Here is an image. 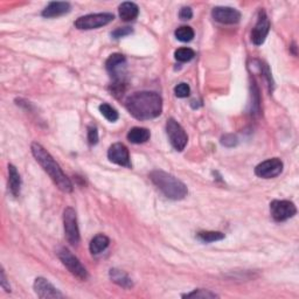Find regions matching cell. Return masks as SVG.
<instances>
[{
  "label": "cell",
  "mask_w": 299,
  "mask_h": 299,
  "mask_svg": "<svg viewBox=\"0 0 299 299\" xmlns=\"http://www.w3.org/2000/svg\"><path fill=\"white\" fill-rule=\"evenodd\" d=\"M221 144L225 147H234L238 144V139L234 134H225L221 138Z\"/></svg>",
  "instance_id": "27"
},
{
  "label": "cell",
  "mask_w": 299,
  "mask_h": 299,
  "mask_svg": "<svg viewBox=\"0 0 299 299\" xmlns=\"http://www.w3.org/2000/svg\"><path fill=\"white\" fill-rule=\"evenodd\" d=\"M212 16L217 23L225 25H234L241 20V13H240L236 8L225 6L214 7L212 11Z\"/></svg>",
  "instance_id": "12"
},
{
  "label": "cell",
  "mask_w": 299,
  "mask_h": 299,
  "mask_svg": "<svg viewBox=\"0 0 299 299\" xmlns=\"http://www.w3.org/2000/svg\"><path fill=\"white\" fill-rule=\"evenodd\" d=\"M0 284H2V288L5 290L6 292H11V286L7 283L5 271H4L3 268H2V270H0Z\"/></svg>",
  "instance_id": "31"
},
{
  "label": "cell",
  "mask_w": 299,
  "mask_h": 299,
  "mask_svg": "<svg viewBox=\"0 0 299 299\" xmlns=\"http://www.w3.org/2000/svg\"><path fill=\"white\" fill-rule=\"evenodd\" d=\"M32 154L35 160L39 163V165L44 168V171L49 175V178L53 180V183L56 185V187L63 193L73 192V184L69 180L68 176L63 173L62 168L55 162L50 153L44 146L39 143H33L31 145Z\"/></svg>",
  "instance_id": "2"
},
{
  "label": "cell",
  "mask_w": 299,
  "mask_h": 299,
  "mask_svg": "<svg viewBox=\"0 0 299 299\" xmlns=\"http://www.w3.org/2000/svg\"><path fill=\"white\" fill-rule=\"evenodd\" d=\"M108 158L111 163L116 165L123 166L126 168H131V159H130V153L128 147L122 143H116L112 144L108 150Z\"/></svg>",
  "instance_id": "11"
},
{
  "label": "cell",
  "mask_w": 299,
  "mask_h": 299,
  "mask_svg": "<svg viewBox=\"0 0 299 299\" xmlns=\"http://www.w3.org/2000/svg\"><path fill=\"white\" fill-rule=\"evenodd\" d=\"M126 65V58L123 54L115 53L109 56V58L105 62V68L109 71V74L115 78V81H123V68Z\"/></svg>",
  "instance_id": "14"
},
{
  "label": "cell",
  "mask_w": 299,
  "mask_h": 299,
  "mask_svg": "<svg viewBox=\"0 0 299 299\" xmlns=\"http://www.w3.org/2000/svg\"><path fill=\"white\" fill-rule=\"evenodd\" d=\"M197 238L204 243H212L216 241H221L225 238V234L221 231H199L196 234Z\"/></svg>",
  "instance_id": "21"
},
{
  "label": "cell",
  "mask_w": 299,
  "mask_h": 299,
  "mask_svg": "<svg viewBox=\"0 0 299 299\" xmlns=\"http://www.w3.org/2000/svg\"><path fill=\"white\" fill-rule=\"evenodd\" d=\"M174 35L176 39L181 42H189L193 40V37H194V31H193V28L189 26H181L175 29Z\"/></svg>",
  "instance_id": "23"
},
{
  "label": "cell",
  "mask_w": 299,
  "mask_h": 299,
  "mask_svg": "<svg viewBox=\"0 0 299 299\" xmlns=\"http://www.w3.org/2000/svg\"><path fill=\"white\" fill-rule=\"evenodd\" d=\"M179 18L181 20L186 21V20H191L193 18V11L191 7H183L179 12Z\"/></svg>",
  "instance_id": "30"
},
{
  "label": "cell",
  "mask_w": 299,
  "mask_h": 299,
  "mask_svg": "<svg viewBox=\"0 0 299 299\" xmlns=\"http://www.w3.org/2000/svg\"><path fill=\"white\" fill-rule=\"evenodd\" d=\"M119 16L122 20L124 21H132L134 20L139 14V8L134 3L131 2H125L122 3L118 7Z\"/></svg>",
  "instance_id": "17"
},
{
  "label": "cell",
  "mask_w": 299,
  "mask_h": 299,
  "mask_svg": "<svg viewBox=\"0 0 299 299\" xmlns=\"http://www.w3.org/2000/svg\"><path fill=\"white\" fill-rule=\"evenodd\" d=\"M109 276H110V280L113 282V283L121 286V288L130 289L133 286V282L131 278H130L128 273L119 270V269H110V271H109Z\"/></svg>",
  "instance_id": "16"
},
{
  "label": "cell",
  "mask_w": 299,
  "mask_h": 299,
  "mask_svg": "<svg viewBox=\"0 0 299 299\" xmlns=\"http://www.w3.org/2000/svg\"><path fill=\"white\" fill-rule=\"evenodd\" d=\"M110 244V240L108 236H105L103 234H98L91 240L89 244V249L92 255H98L101 252L104 251Z\"/></svg>",
  "instance_id": "20"
},
{
  "label": "cell",
  "mask_w": 299,
  "mask_h": 299,
  "mask_svg": "<svg viewBox=\"0 0 299 299\" xmlns=\"http://www.w3.org/2000/svg\"><path fill=\"white\" fill-rule=\"evenodd\" d=\"M270 213L273 220L284 222L296 215L297 208L293 202L289 200H273L270 204Z\"/></svg>",
  "instance_id": "8"
},
{
  "label": "cell",
  "mask_w": 299,
  "mask_h": 299,
  "mask_svg": "<svg viewBox=\"0 0 299 299\" xmlns=\"http://www.w3.org/2000/svg\"><path fill=\"white\" fill-rule=\"evenodd\" d=\"M194 56H195L194 50L191 48H186V47L176 49L174 53L175 60L179 62H188V61H191Z\"/></svg>",
  "instance_id": "24"
},
{
  "label": "cell",
  "mask_w": 299,
  "mask_h": 299,
  "mask_svg": "<svg viewBox=\"0 0 299 299\" xmlns=\"http://www.w3.org/2000/svg\"><path fill=\"white\" fill-rule=\"evenodd\" d=\"M133 31L131 27H122V28H117L116 31H113L111 33V36L113 39H121V37H124L126 35H130Z\"/></svg>",
  "instance_id": "29"
},
{
  "label": "cell",
  "mask_w": 299,
  "mask_h": 299,
  "mask_svg": "<svg viewBox=\"0 0 299 299\" xmlns=\"http://www.w3.org/2000/svg\"><path fill=\"white\" fill-rule=\"evenodd\" d=\"M70 11V4L66 2H52L42 11L41 15L45 18H57Z\"/></svg>",
  "instance_id": "15"
},
{
  "label": "cell",
  "mask_w": 299,
  "mask_h": 299,
  "mask_svg": "<svg viewBox=\"0 0 299 299\" xmlns=\"http://www.w3.org/2000/svg\"><path fill=\"white\" fill-rule=\"evenodd\" d=\"M283 162L278 158H271L258 164L255 167V174L263 179H272L283 172Z\"/></svg>",
  "instance_id": "9"
},
{
  "label": "cell",
  "mask_w": 299,
  "mask_h": 299,
  "mask_svg": "<svg viewBox=\"0 0 299 299\" xmlns=\"http://www.w3.org/2000/svg\"><path fill=\"white\" fill-rule=\"evenodd\" d=\"M270 31V21L263 8L260 10L258 16H257V23H256L254 29L251 32V41L255 46H261L264 44L265 39Z\"/></svg>",
  "instance_id": "10"
},
{
  "label": "cell",
  "mask_w": 299,
  "mask_h": 299,
  "mask_svg": "<svg viewBox=\"0 0 299 299\" xmlns=\"http://www.w3.org/2000/svg\"><path fill=\"white\" fill-rule=\"evenodd\" d=\"M88 142L90 145H96L98 143V131L96 126L88 128Z\"/></svg>",
  "instance_id": "28"
},
{
  "label": "cell",
  "mask_w": 299,
  "mask_h": 299,
  "mask_svg": "<svg viewBox=\"0 0 299 299\" xmlns=\"http://www.w3.org/2000/svg\"><path fill=\"white\" fill-rule=\"evenodd\" d=\"M8 187L14 196H19L21 189V178L16 167L13 165H8Z\"/></svg>",
  "instance_id": "18"
},
{
  "label": "cell",
  "mask_w": 299,
  "mask_h": 299,
  "mask_svg": "<svg viewBox=\"0 0 299 299\" xmlns=\"http://www.w3.org/2000/svg\"><path fill=\"white\" fill-rule=\"evenodd\" d=\"M128 141L132 144H144L147 141H150L151 133L145 128H132L128 132Z\"/></svg>",
  "instance_id": "19"
},
{
  "label": "cell",
  "mask_w": 299,
  "mask_h": 299,
  "mask_svg": "<svg viewBox=\"0 0 299 299\" xmlns=\"http://www.w3.org/2000/svg\"><path fill=\"white\" fill-rule=\"evenodd\" d=\"M34 291L39 298H63V293L60 292L48 280L44 278V277H37L34 281Z\"/></svg>",
  "instance_id": "13"
},
{
  "label": "cell",
  "mask_w": 299,
  "mask_h": 299,
  "mask_svg": "<svg viewBox=\"0 0 299 299\" xmlns=\"http://www.w3.org/2000/svg\"><path fill=\"white\" fill-rule=\"evenodd\" d=\"M115 19V15L112 13H95L88 14L79 18L75 21V27L79 31H90V29H96L103 26H107L111 21Z\"/></svg>",
  "instance_id": "5"
},
{
  "label": "cell",
  "mask_w": 299,
  "mask_h": 299,
  "mask_svg": "<svg viewBox=\"0 0 299 299\" xmlns=\"http://www.w3.org/2000/svg\"><path fill=\"white\" fill-rule=\"evenodd\" d=\"M216 293L210 291V290L205 289H196L194 291L183 294V298H201V299H209V298H217Z\"/></svg>",
  "instance_id": "25"
},
{
  "label": "cell",
  "mask_w": 299,
  "mask_h": 299,
  "mask_svg": "<svg viewBox=\"0 0 299 299\" xmlns=\"http://www.w3.org/2000/svg\"><path fill=\"white\" fill-rule=\"evenodd\" d=\"M58 260L61 261L62 264L68 269V271L71 273V275L76 277L79 281H87L88 277H89V273H88L87 269L83 267L82 263L79 262V260L76 257V256L73 255L69 249L67 248H60L56 251Z\"/></svg>",
  "instance_id": "4"
},
{
  "label": "cell",
  "mask_w": 299,
  "mask_h": 299,
  "mask_svg": "<svg viewBox=\"0 0 299 299\" xmlns=\"http://www.w3.org/2000/svg\"><path fill=\"white\" fill-rule=\"evenodd\" d=\"M99 112L102 113V116L104 117L105 119L111 122V123H113V122H116L117 119L119 118V115H118V112H117L116 109L112 108L111 105L108 104V103H102L99 105Z\"/></svg>",
  "instance_id": "22"
},
{
  "label": "cell",
  "mask_w": 299,
  "mask_h": 299,
  "mask_svg": "<svg viewBox=\"0 0 299 299\" xmlns=\"http://www.w3.org/2000/svg\"><path fill=\"white\" fill-rule=\"evenodd\" d=\"M174 94L179 98H186L191 94V88L187 83H180L174 88Z\"/></svg>",
  "instance_id": "26"
},
{
  "label": "cell",
  "mask_w": 299,
  "mask_h": 299,
  "mask_svg": "<svg viewBox=\"0 0 299 299\" xmlns=\"http://www.w3.org/2000/svg\"><path fill=\"white\" fill-rule=\"evenodd\" d=\"M166 132L172 147L178 152L184 151L188 143V136L183 126L174 118H170L166 123Z\"/></svg>",
  "instance_id": "6"
},
{
  "label": "cell",
  "mask_w": 299,
  "mask_h": 299,
  "mask_svg": "<svg viewBox=\"0 0 299 299\" xmlns=\"http://www.w3.org/2000/svg\"><path fill=\"white\" fill-rule=\"evenodd\" d=\"M150 180L160 192L171 200H183L187 195L188 189L183 181L164 171H153L150 173Z\"/></svg>",
  "instance_id": "3"
},
{
  "label": "cell",
  "mask_w": 299,
  "mask_h": 299,
  "mask_svg": "<svg viewBox=\"0 0 299 299\" xmlns=\"http://www.w3.org/2000/svg\"><path fill=\"white\" fill-rule=\"evenodd\" d=\"M63 228L67 241L71 246H77L79 243V229L77 225V216L74 208L67 207L63 212Z\"/></svg>",
  "instance_id": "7"
},
{
  "label": "cell",
  "mask_w": 299,
  "mask_h": 299,
  "mask_svg": "<svg viewBox=\"0 0 299 299\" xmlns=\"http://www.w3.org/2000/svg\"><path fill=\"white\" fill-rule=\"evenodd\" d=\"M125 108L138 121L154 119L163 112V98L154 91H138L126 98Z\"/></svg>",
  "instance_id": "1"
}]
</instances>
